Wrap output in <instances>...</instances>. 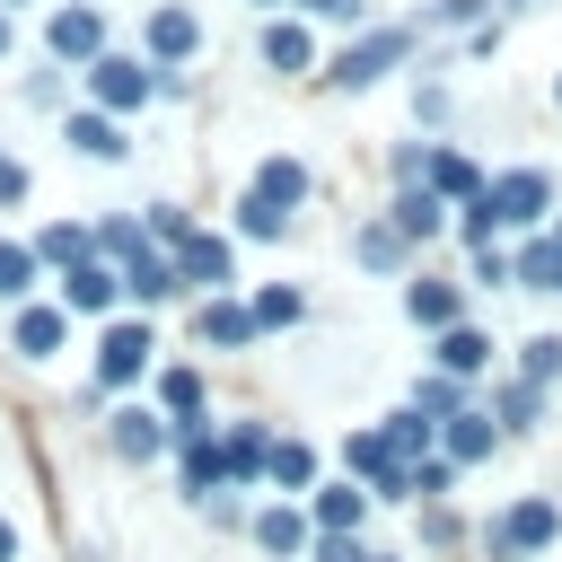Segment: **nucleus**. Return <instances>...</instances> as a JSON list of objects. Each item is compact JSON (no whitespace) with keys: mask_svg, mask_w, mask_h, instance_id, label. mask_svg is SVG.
I'll use <instances>...</instances> for the list:
<instances>
[{"mask_svg":"<svg viewBox=\"0 0 562 562\" xmlns=\"http://www.w3.org/2000/svg\"><path fill=\"white\" fill-rule=\"evenodd\" d=\"M114 307H123V272L114 263L88 255V263L61 272V316H114Z\"/></svg>","mask_w":562,"mask_h":562,"instance_id":"ddd939ff","label":"nucleus"},{"mask_svg":"<svg viewBox=\"0 0 562 562\" xmlns=\"http://www.w3.org/2000/svg\"><path fill=\"white\" fill-rule=\"evenodd\" d=\"M553 105H562V79H553Z\"/></svg>","mask_w":562,"mask_h":562,"instance_id":"603ef678","label":"nucleus"},{"mask_svg":"<svg viewBox=\"0 0 562 562\" xmlns=\"http://www.w3.org/2000/svg\"><path fill=\"white\" fill-rule=\"evenodd\" d=\"M448 492H457V465H448V457H422V465H413V501H430V509H439Z\"/></svg>","mask_w":562,"mask_h":562,"instance_id":"58836bf2","label":"nucleus"},{"mask_svg":"<svg viewBox=\"0 0 562 562\" xmlns=\"http://www.w3.org/2000/svg\"><path fill=\"white\" fill-rule=\"evenodd\" d=\"M0 61H9V9H0Z\"/></svg>","mask_w":562,"mask_h":562,"instance_id":"de8ad7c7","label":"nucleus"},{"mask_svg":"<svg viewBox=\"0 0 562 562\" xmlns=\"http://www.w3.org/2000/svg\"><path fill=\"white\" fill-rule=\"evenodd\" d=\"M553 290H562V281H553Z\"/></svg>","mask_w":562,"mask_h":562,"instance_id":"5fc2aeb1","label":"nucleus"},{"mask_svg":"<svg viewBox=\"0 0 562 562\" xmlns=\"http://www.w3.org/2000/svg\"><path fill=\"white\" fill-rule=\"evenodd\" d=\"M26 246H35V263H44V272H70V263H88V255H97V237H88L79 220H53V228H35Z\"/></svg>","mask_w":562,"mask_h":562,"instance_id":"c85d7f7f","label":"nucleus"},{"mask_svg":"<svg viewBox=\"0 0 562 562\" xmlns=\"http://www.w3.org/2000/svg\"><path fill=\"white\" fill-rule=\"evenodd\" d=\"M176 290H184V281H176V263H167V255H158V246H149V255H132V263H123V299H132V307H167V299H176Z\"/></svg>","mask_w":562,"mask_h":562,"instance_id":"393cba45","label":"nucleus"},{"mask_svg":"<svg viewBox=\"0 0 562 562\" xmlns=\"http://www.w3.org/2000/svg\"><path fill=\"white\" fill-rule=\"evenodd\" d=\"M193 53H202V18L176 9V0L149 9V53H140V61H149V70H176V61H193Z\"/></svg>","mask_w":562,"mask_h":562,"instance_id":"4468645a","label":"nucleus"},{"mask_svg":"<svg viewBox=\"0 0 562 562\" xmlns=\"http://www.w3.org/2000/svg\"><path fill=\"white\" fill-rule=\"evenodd\" d=\"M79 88H88V105H97V114H114V123H123V114H140V105L158 97V88H149V61H140V53H114V44L79 70Z\"/></svg>","mask_w":562,"mask_h":562,"instance_id":"20e7f679","label":"nucleus"},{"mask_svg":"<svg viewBox=\"0 0 562 562\" xmlns=\"http://www.w3.org/2000/svg\"><path fill=\"white\" fill-rule=\"evenodd\" d=\"M290 9H307V18H334V26H360V18H369V0H290Z\"/></svg>","mask_w":562,"mask_h":562,"instance_id":"79ce46f5","label":"nucleus"},{"mask_svg":"<svg viewBox=\"0 0 562 562\" xmlns=\"http://www.w3.org/2000/svg\"><path fill=\"white\" fill-rule=\"evenodd\" d=\"M202 509H211V527H237V536H246V501H237V492H220V501H202Z\"/></svg>","mask_w":562,"mask_h":562,"instance_id":"37998d69","label":"nucleus"},{"mask_svg":"<svg viewBox=\"0 0 562 562\" xmlns=\"http://www.w3.org/2000/svg\"><path fill=\"white\" fill-rule=\"evenodd\" d=\"M518 378H527V386H553V378H562V334H527V342H518Z\"/></svg>","mask_w":562,"mask_h":562,"instance_id":"e433bc0d","label":"nucleus"},{"mask_svg":"<svg viewBox=\"0 0 562 562\" xmlns=\"http://www.w3.org/2000/svg\"><path fill=\"white\" fill-rule=\"evenodd\" d=\"M167 457H176V492H184L193 509L228 492V474H220V430H211V422H193V430H167Z\"/></svg>","mask_w":562,"mask_h":562,"instance_id":"423d86ee","label":"nucleus"},{"mask_svg":"<svg viewBox=\"0 0 562 562\" xmlns=\"http://www.w3.org/2000/svg\"><path fill=\"white\" fill-rule=\"evenodd\" d=\"M140 228H149V246H158V255H167V246H184V237H193V220H184V211H176V202H140Z\"/></svg>","mask_w":562,"mask_h":562,"instance_id":"4c0bfd02","label":"nucleus"},{"mask_svg":"<svg viewBox=\"0 0 562 562\" xmlns=\"http://www.w3.org/2000/svg\"><path fill=\"white\" fill-rule=\"evenodd\" d=\"M167 263H176V281L202 290V299H228V290H237V246H228V237H202V228H193L184 246H167Z\"/></svg>","mask_w":562,"mask_h":562,"instance_id":"0eeeda50","label":"nucleus"},{"mask_svg":"<svg viewBox=\"0 0 562 562\" xmlns=\"http://www.w3.org/2000/svg\"><path fill=\"white\" fill-rule=\"evenodd\" d=\"M369 562H404V553H369Z\"/></svg>","mask_w":562,"mask_h":562,"instance_id":"09e8293b","label":"nucleus"},{"mask_svg":"<svg viewBox=\"0 0 562 562\" xmlns=\"http://www.w3.org/2000/svg\"><path fill=\"white\" fill-rule=\"evenodd\" d=\"M483 413H492V430H501V439H536V430H544V386L509 378V386H492V395H483Z\"/></svg>","mask_w":562,"mask_h":562,"instance_id":"aec40b11","label":"nucleus"},{"mask_svg":"<svg viewBox=\"0 0 562 562\" xmlns=\"http://www.w3.org/2000/svg\"><path fill=\"white\" fill-rule=\"evenodd\" d=\"M465 404H474V386H465V378H439V369H430V378L413 386V413H422V422H457Z\"/></svg>","mask_w":562,"mask_h":562,"instance_id":"72a5a7b5","label":"nucleus"},{"mask_svg":"<svg viewBox=\"0 0 562 562\" xmlns=\"http://www.w3.org/2000/svg\"><path fill=\"white\" fill-rule=\"evenodd\" d=\"M0 202H26V167L18 158H0Z\"/></svg>","mask_w":562,"mask_h":562,"instance_id":"a18cd8bd","label":"nucleus"},{"mask_svg":"<svg viewBox=\"0 0 562 562\" xmlns=\"http://www.w3.org/2000/svg\"><path fill=\"white\" fill-rule=\"evenodd\" d=\"M422 184H430L439 202H457V211H465V202H483V184H492V176H483L465 149H430V176H422Z\"/></svg>","mask_w":562,"mask_h":562,"instance_id":"5701e85b","label":"nucleus"},{"mask_svg":"<svg viewBox=\"0 0 562 562\" xmlns=\"http://www.w3.org/2000/svg\"><path fill=\"white\" fill-rule=\"evenodd\" d=\"M61 334H70L61 299H26V307L9 316V351H18V360H53V351H61Z\"/></svg>","mask_w":562,"mask_h":562,"instance_id":"dca6fc26","label":"nucleus"},{"mask_svg":"<svg viewBox=\"0 0 562 562\" xmlns=\"http://www.w3.org/2000/svg\"><path fill=\"white\" fill-rule=\"evenodd\" d=\"M61 140H70L79 158H97V167H123V158H132V140H123V123H114V114H97V105H79V114H61Z\"/></svg>","mask_w":562,"mask_h":562,"instance_id":"f3484780","label":"nucleus"},{"mask_svg":"<svg viewBox=\"0 0 562 562\" xmlns=\"http://www.w3.org/2000/svg\"><path fill=\"white\" fill-rule=\"evenodd\" d=\"M351 263H360V272H404V263H413V246H404L386 220H369V228L351 237Z\"/></svg>","mask_w":562,"mask_h":562,"instance_id":"c756f323","label":"nucleus"},{"mask_svg":"<svg viewBox=\"0 0 562 562\" xmlns=\"http://www.w3.org/2000/svg\"><path fill=\"white\" fill-rule=\"evenodd\" d=\"M263 483H272V492H290V501H307V492L325 483V474H316V448H307V439H272Z\"/></svg>","mask_w":562,"mask_h":562,"instance_id":"b1692460","label":"nucleus"},{"mask_svg":"<svg viewBox=\"0 0 562 562\" xmlns=\"http://www.w3.org/2000/svg\"><path fill=\"white\" fill-rule=\"evenodd\" d=\"M501 9H527V0H501Z\"/></svg>","mask_w":562,"mask_h":562,"instance_id":"3c124183","label":"nucleus"},{"mask_svg":"<svg viewBox=\"0 0 562 562\" xmlns=\"http://www.w3.org/2000/svg\"><path fill=\"white\" fill-rule=\"evenodd\" d=\"M430 369H439V378H465V386H474V378L492 369V334H483L474 316H465V325H448V334L430 342Z\"/></svg>","mask_w":562,"mask_h":562,"instance_id":"6ab92c4d","label":"nucleus"},{"mask_svg":"<svg viewBox=\"0 0 562 562\" xmlns=\"http://www.w3.org/2000/svg\"><path fill=\"white\" fill-rule=\"evenodd\" d=\"M404 307H413V325L448 334V325H465V281H413V290H404Z\"/></svg>","mask_w":562,"mask_h":562,"instance_id":"a878e982","label":"nucleus"},{"mask_svg":"<svg viewBox=\"0 0 562 562\" xmlns=\"http://www.w3.org/2000/svg\"><path fill=\"white\" fill-rule=\"evenodd\" d=\"M299 562H369V544H360V536H307Z\"/></svg>","mask_w":562,"mask_h":562,"instance_id":"ea45409f","label":"nucleus"},{"mask_svg":"<svg viewBox=\"0 0 562 562\" xmlns=\"http://www.w3.org/2000/svg\"><path fill=\"white\" fill-rule=\"evenodd\" d=\"M272 422H228L220 430V474H228V492H255L263 483V457H272Z\"/></svg>","mask_w":562,"mask_h":562,"instance_id":"f8f14e48","label":"nucleus"},{"mask_svg":"<svg viewBox=\"0 0 562 562\" xmlns=\"http://www.w3.org/2000/svg\"><path fill=\"white\" fill-rule=\"evenodd\" d=\"M246 544H255L263 562H299V553H307V509H299V501H263V509H246Z\"/></svg>","mask_w":562,"mask_h":562,"instance_id":"9d476101","label":"nucleus"},{"mask_svg":"<svg viewBox=\"0 0 562 562\" xmlns=\"http://www.w3.org/2000/svg\"><path fill=\"white\" fill-rule=\"evenodd\" d=\"M492 448H501V430H492V413H483V404H465L457 422H439V457H448L457 474H474Z\"/></svg>","mask_w":562,"mask_h":562,"instance_id":"412c9836","label":"nucleus"},{"mask_svg":"<svg viewBox=\"0 0 562 562\" xmlns=\"http://www.w3.org/2000/svg\"><path fill=\"white\" fill-rule=\"evenodd\" d=\"M0 562H18V527L9 518H0Z\"/></svg>","mask_w":562,"mask_h":562,"instance_id":"49530a36","label":"nucleus"},{"mask_svg":"<svg viewBox=\"0 0 562 562\" xmlns=\"http://www.w3.org/2000/svg\"><path fill=\"white\" fill-rule=\"evenodd\" d=\"M413 35H422V26H369L360 44H342V53L325 61V88H378L386 70L413 61Z\"/></svg>","mask_w":562,"mask_h":562,"instance_id":"f03ea898","label":"nucleus"},{"mask_svg":"<svg viewBox=\"0 0 562 562\" xmlns=\"http://www.w3.org/2000/svg\"><path fill=\"white\" fill-rule=\"evenodd\" d=\"M246 193H263V202H281V211H299V202L316 193V176H307V158H263Z\"/></svg>","mask_w":562,"mask_h":562,"instance_id":"cd10ccee","label":"nucleus"},{"mask_svg":"<svg viewBox=\"0 0 562 562\" xmlns=\"http://www.w3.org/2000/svg\"><path fill=\"white\" fill-rule=\"evenodd\" d=\"M299 509H307V536H360L378 501H369V492H360L351 474H325V483H316V492H307Z\"/></svg>","mask_w":562,"mask_h":562,"instance_id":"6e6552de","label":"nucleus"},{"mask_svg":"<svg viewBox=\"0 0 562 562\" xmlns=\"http://www.w3.org/2000/svg\"><path fill=\"white\" fill-rule=\"evenodd\" d=\"M193 342H202V351H246V342H255V307H246L237 290H228V299H202V307H193Z\"/></svg>","mask_w":562,"mask_h":562,"instance_id":"2eb2a0df","label":"nucleus"},{"mask_svg":"<svg viewBox=\"0 0 562 562\" xmlns=\"http://www.w3.org/2000/svg\"><path fill=\"white\" fill-rule=\"evenodd\" d=\"M246 307H255V334H281V325H299V316H307V290H299V281H263Z\"/></svg>","mask_w":562,"mask_h":562,"instance_id":"7c9ffc66","label":"nucleus"},{"mask_svg":"<svg viewBox=\"0 0 562 562\" xmlns=\"http://www.w3.org/2000/svg\"><path fill=\"white\" fill-rule=\"evenodd\" d=\"M105 448H114L123 465H158V457H167V422H158L149 404H114V413H105Z\"/></svg>","mask_w":562,"mask_h":562,"instance_id":"9b49d317","label":"nucleus"},{"mask_svg":"<svg viewBox=\"0 0 562 562\" xmlns=\"http://www.w3.org/2000/svg\"><path fill=\"white\" fill-rule=\"evenodd\" d=\"M263 61L272 70H316V26L307 18H272L263 26Z\"/></svg>","mask_w":562,"mask_h":562,"instance_id":"bb28decb","label":"nucleus"},{"mask_svg":"<svg viewBox=\"0 0 562 562\" xmlns=\"http://www.w3.org/2000/svg\"><path fill=\"white\" fill-rule=\"evenodd\" d=\"M386 228H395L404 246H430V237L448 228V202H439L430 184H395V202H386Z\"/></svg>","mask_w":562,"mask_h":562,"instance_id":"a211bd4d","label":"nucleus"},{"mask_svg":"<svg viewBox=\"0 0 562 562\" xmlns=\"http://www.w3.org/2000/svg\"><path fill=\"white\" fill-rule=\"evenodd\" d=\"M465 263H474L483 290H509V255H501V246H465Z\"/></svg>","mask_w":562,"mask_h":562,"instance_id":"a19ab883","label":"nucleus"},{"mask_svg":"<svg viewBox=\"0 0 562 562\" xmlns=\"http://www.w3.org/2000/svg\"><path fill=\"white\" fill-rule=\"evenodd\" d=\"M149 378H158V422H167V430H193V422H202V369L167 360V369H149Z\"/></svg>","mask_w":562,"mask_h":562,"instance_id":"4be33fe9","label":"nucleus"},{"mask_svg":"<svg viewBox=\"0 0 562 562\" xmlns=\"http://www.w3.org/2000/svg\"><path fill=\"white\" fill-rule=\"evenodd\" d=\"M149 351H158V334H149V316H105V334H97V386H140L149 378Z\"/></svg>","mask_w":562,"mask_h":562,"instance_id":"39448f33","label":"nucleus"},{"mask_svg":"<svg viewBox=\"0 0 562 562\" xmlns=\"http://www.w3.org/2000/svg\"><path fill=\"white\" fill-rule=\"evenodd\" d=\"M553 536H562V509L544 492H518L509 509L483 518V562H536V553H553Z\"/></svg>","mask_w":562,"mask_h":562,"instance_id":"f257e3e1","label":"nucleus"},{"mask_svg":"<svg viewBox=\"0 0 562 562\" xmlns=\"http://www.w3.org/2000/svg\"><path fill=\"white\" fill-rule=\"evenodd\" d=\"M263 9H272V0H263Z\"/></svg>","mask_w":562,"mask_h":562,"instance_id":"864d4df0","label":"nucleus"},{"mask_svg":"<svg viewBox=\"0 0 562 562\" xmlns=\"http://www.w3.org/2000/svg\"><path fill=\"white\" fill-rule=\"evenodd\" d=\"M342 474L369 492V501H413V465L386 448V430L378 422H360V430H342Z\"/></svg>","mask_w":562,"mask_h":562,"instance_id":"7ed1b4c3","label":"nucleus"},{"mask_svg":"<svg viewBox=\"0 0 562 562\" xmlns=\"http://www.w3.org/2000/svg\"><path fill=\"white\" fill-rule=\"evenodd\" d=\"M422 527H430V544H457V536H465V518H457V509H430Z\"/></svg>","mask_w":562,"mask_h":562,"instance_id":"c03bdc74","label":"nucleus"},{"mask_svg":"<svg viewBox=\"0 0 562 562\" xmlns=\"http://www.w3.org/2000/svg\"><path fill=\"white\" fill-rule=\"evenodd\" d=\"M44 44H53V61H70V70H88V61L105 53V9H97V0H70V9H53V26H44Z\"/></svg>","mask_w":562,"mask_h":562,"instance_id":"1a4fd4ad","label":"nucleus"},{"mask_svg":"<svg viewBox=\"0 0 562 562\" xmlns=\"http://www.w3.org/2000/svg\"><path fill=\"white\" fill-rule=\"evenodd\" d=\"M237 237L281 246V237H290V211H281V202H263V193H246V202H237Z\"/></svg>","mask_w":562,"mask_h":562,"instance_id":"c9c22d12","label":"nucleus"},{"mask_svg":"<svg viewBox=\"0 0 562 562\" xmlns=\"http://www.w3.org/2000/svg\"><path fill=\"white\" fill-rule=\"evenodd\" d=\"M0 9H35V0H0Z\"/></svg>","mask_w":562,"mask_h":562,"instance_id":"8fccbe9b","label":"nucleus"},{"mask_svg":"<svg viewBox=\"0 0 562 562\" xmlns=\"http://www.w3.org/2000/svg\"><path fill=\"white\" fill-rule=\"evenodd\" d=\"M35 281H44L35 246H26V237H0V299H9V307H26V299H35Z\"/></svg>","mask_w":562,"mask_h":562,"instance_id":"473e14b6","label":"nucleus"},{"mask_svg":"<svg viewBox=\"0 0 562 562\" xmlns=\"http://www.w3.org/2000/svg\"><path fill=\"white\" fill-rule=\"evenodd\" d=\"M386 448H395L404 465H422V457H439V422H422L413 404H395V413H386Z\"/></svg>","mask_w":562,"mask_h":562,"instance_id":"2f4dec72","label":"nucleus"},{"mask_svg":"<svg viewBox=\"0 0 562 562\" xmlns=\"http://www.w3.org/2000/svg\"><path fill=\"white\" fill-rule=\"evenodd\" d=\"M88 237H97V263H114V272H123L132 255H149V228H140V220H97Z\"/></svg>","mask_w":562,"mask_h":562,"instance_id":"f704fd0d","label":"nucleus"}]
</instances>
